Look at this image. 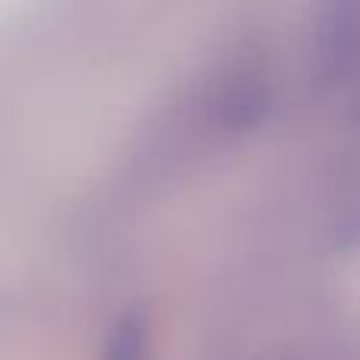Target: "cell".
Here are the masks:
<instances>
[{
	"mask_svg": "<svg viewBox=\"0 0 360 360\" xmlns=\"http://www.w3.org/2000/svg\"><path fill=\"white\" fill-rule=\"evenodd\" d=\"M240 360H360V329H316L262 345Z\"/></svg>",
	"mask_w": 360,
	"mask_h": 360,
	"instance_id": "obj_2",
	"label": "cell"
},
{
	"mask_svg": "<svg viewBox=\"0 0 360 360\" xmlns=\"http://www.w3.org/2000/svg\"><path fill=\"white\" fill-rule=\"evenodd\" d=\"M108 360H146V329L143 323H124L117 326L111 345H108Z\"/></svg>",
	"mask_w": 360,
	"mask_h": 360,
	"instance_id": "obj_3",
	"label": "cell"
},
{
	"mask_svg": "<svg viewBox=\"0 0 360 360\" xmlns=\"http://www.w3.org/2000/svg\"><path fill=\"white\" fill-rule=\"evenodd\" d=\"M310 76L319 89L351 95L360 79V4H326L310 25Z\"/></svg>",
	"mask_w": 360,
	"mask_h": 360,
	"instance_id": "obj_1",
	"label": "cell"
}]
</instances>
